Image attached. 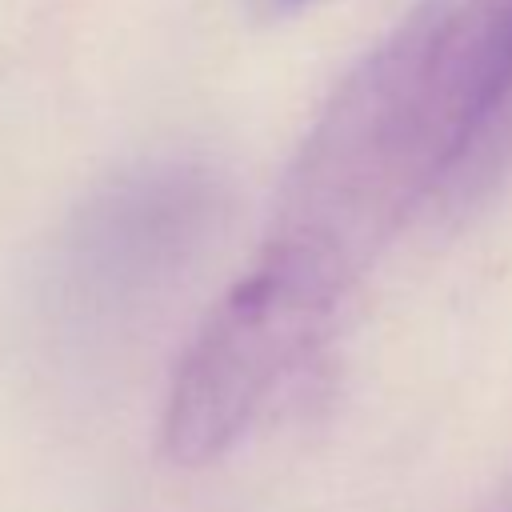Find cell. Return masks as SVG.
Listing matches in <instances>:
<instances>
[{
    "instance_id": "obj_2",
    "label": "cell",
    "mask_w": 512,
    "mask_h": 512,
    "mask_svg": "<svg viewBox=\"0 0 512 512\" xmlns=\"http://www.w3.org/2000/svg\"><path fill=\"white\" fill-rule=\"evenodd\" d=\"M348 288L304 252L264 240L172 368L160 452L176 468L232 456L312 368Z\"/></svg>"
},
{
    "instance_id": "obj_3",
    "label": "cell",
    "mask_w": 512,
    "mask_h": 512,
    "mask_svg": "<svg viewBox=\"0 0 512 512\" xmlns=\"http://www.w3.org/2000/svg\"><path fill=\"white\" fill-rule=\"evenodd\" d=\"M328 0H244L248 16L260 20V24H272V20H292V16H304L312 8H320Z\"/></svg>"
},
{
    "instance_id": "obj_1",
    "label": "cell",
    "mask_w": 512,
    "mask_h": 512,
    "mask_svg": "<svg viewBox=\"0 0 512 512\" xmlns=\"http://www.w3.org/2000/svg\"><path fill=\"white\" fill-rule=\"evenodd\" d=\"M508 168L512 0H416L316 112L264 240L356 284L420 208Z\"/></svg>"
}]
</instances>
